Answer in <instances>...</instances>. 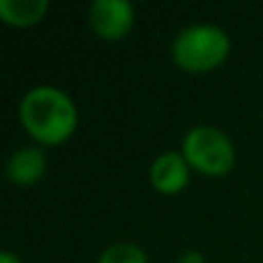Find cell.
<instances>
[{
  "mask_svg": "<svg viewBox=\"0 0 263 263\" xmlns=\"http://www.w3.org/2000/svg\"><path fill=\"white\" fill-rule=\"evenodd\" d=\"M26 132L46 145L63 143L77 129V106L72 97L53 86H37L28 90L18 106Z\"/></svg>",
  "mask_w": 263,
  "mask_h": 263,
  "instance_id": "6da1fadb",
  "label": "cell"
},
{
  "mask_svg": "<svg viewBox=\"0 0 263 263\" xmlns=\"http://www.w3.org/2000/svg\"><path fill=\"white\" fill-rule=\"evenodd\" d=\"M231 51V40L219 26L194 23L182 28L171 46L173 60L187 72H208L227 60Z\"/></svg>",
  "mask_w": 263,
  "mask_h": 263,
  "instance_id": "7a4b0ae2",
  "label": "cell"
},
{
  "mask_svg": "<svg viewBox=\"0 0 263 263\" xmlns=\"http://www.w3.org/2000/svg\"><path fill=\"white\" fill-rule=\"evenodd\" d=\"M182 157L196 171L224 176L236 164V148L222 129L213 125H196L182 139Z\"/></svg>",
  "mask_w": 263,
  "mask_h": 263,
  "instance_id": "3957f363",
  "label": "cell"
},
{
  "mask_svg": "<svg viewBox=\"0 0 263 263\" xmlns=\"http://www.w3.org/2000/svg\"><path fill=\"white\" fill-rule=\"evenodd\" d=\"M90 26L104 40H120L134 23V5L129 0H95L88 9Z\"/></svg>",
  "mask_w": 263,
  "mask_h": 263,
  "instance_id": "277c9868",
  "label": "cell"
},
{
  "mask_svg": "<svg viewBox=\"0 0 263 263\" xmlns=\"http://www.w3.org/2000/svg\"><path fill=\"white\" fill-rule=\"evenodd\" d=\"M150 182L162 194H176L190 182V164L178 150L162 153L150 166Z\"/></svg>",
  "mask_w": 263,
  "mask_h": 263,
  "instance_id": "5b68a950",
  "label": "cell"
},
{
  "mask_svg": "<svg viewBox=\"0 0 263 263\" xmlns=\"http://www.w3.org/2000/svg\"><path fill=\"white\" fill-rule=\"evenodd\" d=\"M46 171V153L37 145H21L9 155L5 164L7 180L18 187H30L44 176Z\"/></svg>",
  "mask_w": 263,
  "mask_h": 263,
  "instance_id": "8992f818",
  "label": "cell"
},
{
  "mask_svg": "<svg viewBox=\"0 0 263 263\" xmlns=\"http://www.w3.org/2000/svg\"><path fill=\"white\" fill-rule=\"evenodd\" d=\"M49 9V0H0V18L9 26H32Z\"/></svg>",
  "mask_w": 263,
  "mask_h": 263,
  "instance_id": "52a82bcc",
  "label": "cell"
},
{
  "mask_svg": "<svg viewBox=\"0 0 263 263\" xmlns=\"http://www.w3.org/2000/svg\"><path fill=\"white\" fill-rule=\"evenodd\" d=\"M97 263H148V256L134 242H116L102 252Z\"/></svg>",
  "mask_w": 263,
  "mask_h": 263,
  "instance_id": "ba28073f",
  "label": "cell"
},
{
  "mask_svg": "<svg viewBox=\"0 0 263 263\" xmlns=\"http://www.w3.org/2000/svg\"><path fill=\"white\" fill-rule=\"evenodd\" d=\"M178 263H205V259H203V254L201 252H196V250H187L185 254L178 259Z\"/></svg>",
  "mask_w": 263,
  "mask_h": 263,
  "instance_id": "9c48e42d",
  "label": "cell"
},
{
  "mask_svg": "<svg viewBox=\"0 0 263 263\" xmlns=\"http://www.w3.org/2000/svg\"><path fill=\"white\" fill-rule=\"evenodd\" d=\"M0 263H21V259L16 254H12V252L0 250Z\"/></svg>",
  "mask_w": 263,
  "mask_h": 263,
  "instance_id": "30bf717a",
  "label": "cell"
}]
</instances>
